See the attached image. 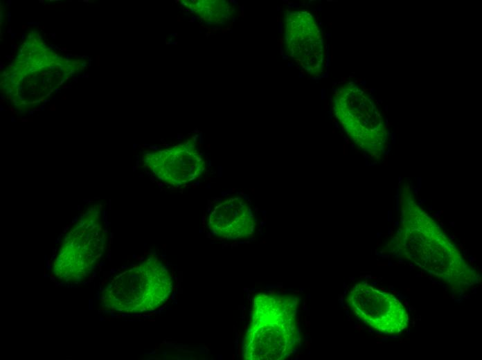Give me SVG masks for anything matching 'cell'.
Returning <instances> with one entry per match:
<instances>
[{
	"mask_svg": "<svg viewBox=\"0 0 482 360\" xmlns=\"http://www.w3.org/2000/svg\"><path fill=\"white\" fill-rule=\"evenodd\" d=\"M348 302L358 318L378 331L397 332L405 324V310L398 301L366 284L355 286Z\"/></svg>",
	"mask_w": 482,
	"mask_h": 360,
	"instance_id": "8992f818",
	"label": "cell"
},
{
	"mask_svg": "<svg viewBox=\"0 0 482 360\" xmlns=\"http://www.w3.org/2000/svg\"><path fill=\"white\" fill-rule=\"evenodd\" d=\"M186 147L159 152L146 158V163L159 179L174 186L185 185L199 178L205 168L199 154Z\"/></svg>",
	"mask_w": 482,
	"mask_h": 360,
	"instance_id": "ba28073f",
	"label": "cell"
},
{
	"mask_svg": "<svg viewBox=\"0 0 482 360\" xmlns=\"http://www.w3.org/2000/svg\"><path fill=\"white\" fill-rule=\"evenodd\" d=\"M297 305V298L287 295L259 294L254 298L243 344L245 359L280 360L294 352L300 341Z\"/></svg>",
	"mask_w": 482,
	"mask_h": 360,
	"instance_id": "6da1fadb",
	"label": "cell"
},
{
	"mask_svg": "<svg viewBox=\"0 0 482 360\" xmlns=\"http://www.w3.org/2000/svg\"><path fill=\"white\" fill-rule=\"evenodd\" d=\"M334 110L345 131L359 147L370 151L380 145V116L366 91L353 84L341 87L334 95Z\"/></svg>",
	"mask_w": 482,
	"mask_h": 360,
	"instance_id": "3957f363",
	"label": "cell"
},
{
	"mask_svg": "<svg viewBox=\"0 0 482 360\" xmlns=\"http://www.w3.org/2000/svg\"><path fill=\"white\" fill-rule=\"evenodd\" d=\"M283 24L288 55L309 74L319 75L323 69L325 51L315 19L306 10H296L285 14Z\"/></svg>",
	"mask_w": 482,
	"mask_h": 360,
	"instance_id": "277c9868",
	"label": "cell"
},
{
	"mask_svg": "<svg viewBox=\"0 0 482 360\" xmlns=\"http://www.w3.org/2000/svg\"><path fill=\"white\" fill-rule=\"evenodd\" d=\"M62 246L55 262V274L68 281L81 280L96 264L104 243V235L97 226H80Z\"/></svg>",
	"mask_w": 482,
	"mask_h": 360,
	"instance_id": "5b68a950",
	"label": "cell"
},
{
	"mask_svg": "<svg viewBox=\"0 0 482 360\" xmlns=\"http://www.w3.org/2000/svg\"><path fill=\"white\" fill-rule=\"evenodd\" d=\"M172 286L168 269L152 257L117 275L104 290L102 300L106 307L118 312H150L168 300Z\"/></svg>",
	"mask_w": 482,
	"mask_h": 360,
	"instance_id": "7a4b0ae2",
	"label": "cell"
},
{
	"mask_svg": "<svg viewBox=\"0 0 482 360\" xmlns=\"http://www.w3.org/2000/svg\"><path fill=\"white\" fill-rule=\"evenodd\" d=\"M26 28V26H24V25L22 26V29H24V28Z\"/></svg>",
	"mask_w": 482,
	"mask_h": 360,
	"instance_id": "9c48e42d",
	"label": "cell"
},
{
	"mask_svg": "<svg viewBox=\"0 0 482 360\" xmlns=\"http://www.w3.org/2000/svg\"><path fill=\"white\" fill-rule=\"evenodd\" d=\"M256 226L249 204L240 197H229L218 202L208 215L211 233L219 238L237 240L250 237Z\"/></svg>",
	"mask_w": 482,
	"mask_h": 360,
	"instance_id": "52a82bcc",
	"label": "cell"
}]
</instances>
